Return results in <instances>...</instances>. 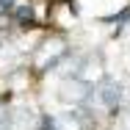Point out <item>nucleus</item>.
<instances>
[{"label": "nucleus", "mask_w": 130, "mask_h": 130, "mask_svg": "<svg viewBox=\"0 0 130 130\" xmlns=\"http://www.w3.org/2000/svg\"><path fill=\"white\" fill-rule=\"evenodd\" d=\"M0 6H6V8H8V6H11V0H0Z\"/></svg>", "instance_id": "f257e3e1"}]
</instances>
